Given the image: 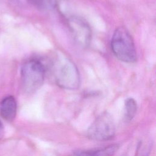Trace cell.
Wrapping results in <instances>:
<instances>
[{
	"label": "cell",
	"instance_id": "6da1fadb",
	"mask_svg": "<svg viewBox=\"0 0 156 156\" xmlns=\"http://www.w3.org/2000/svg\"><path fill=\"white\" fill-rule=\"evenodd\" d=\"M55 83L66 90H76L80 84L79 70L74 63L66 56L58 54L51 66Z\"/></svg>",
	"mask_w": 156,
	"mask_h": 156
},
{
	"label": "cell",
	"instance_id": "8992f818",
	"mask_svg": "<svg viewBox=\"0 0 156 156\" xmlns=\"http://www.w3.org/2000/svg\"><path fill=\"white\" fill-rule=\"evenodd\" d=\"M17 110L16 102L14 97L7 96L0 104V114L5 120L11 121L16 116Z\"/></svg>",
	"mask_w": 156,
	"mask_h": 156
},
{
	"label": "cell",
	"instance_id": "277c9868",
	"mask_svg": "<svg viewBox=\"0 0 156 156\" xmlns=\"http://www.w3.org/2000/svg\"><path fill=\"white\" fill-rule=\"evenodd\" d=\"M115 134V126L113 118L106 112L97 117L87 132L88 138L96 141L109 140Z\"/></svg>",
	"mask_w": 156,
	"mask_h": 156
},
{
	"label": "cell",
	"instance_id": "8fae6325",
	"mask_svg": "<svg viewBox=\"0 0 156 156\" xmlns=\"http://www.w3.org/2000/svg\"><path fill=\"white\" fill-rule=\"evenodd\" d=\"M4 132V126H3V124H2V123L1 122V121H0V139L3 137Z\"/></svg>",
	"mask_w": 156,
	"mask_h": 156
},
{
	"label": "cell",
	"instance_id": "52a82bcc",
	"mask_svg": "<svg viewBox=\"0 0 156 156\" xmlns=\"http://www.w3.org/2000/svg\"><path fill=\"white\" fill-rule=\"evenodd\" d=\"M118 148V144H115L103 148L76 152L74 154L76 156H112L116 152Z\"/></svg>",
	"mask_w": 156,
	"mask_h": 156
},
{
	"label": "cell",
	"instance_id": "5b68a950",
	"mask_svg": "<svg viewBox=\"0 0 156 156\" xmlns=\"http://www.w3.org/2000/svg\"><path fill=\"white\" fill-rule=\"evenodd\" d=\"M68 24L77 44L82 48L88 47L91 40V30L88 23L81 17L73 16L68 18Z\"/></svg>",
	"mask_w": 156,
	"mask_h": 156
},
{
	"label": "cell",
	"instance_id": "7a4b0ae2",
	"mask_svg": "<svg viewBox=\"0 0 156 156\" xmlns=\"http://www.w3.org/2000/svg\"><path fill=\"white\" fill-rule=\"evenodd\" d=\"M111 48L115 57L125 63H134L137 55L133 40L126 29L119 27L115 30L111 40Z\"/></svg>",
	"mask_w": 156,
	"mask_h": 156
},
{
	"label": "cell",
	"instance_id": "3957f363",
	"mask_svg": "<svg viewBox=\"0 0 156 156\" xmlns=\"http://www.w3.org/2000/svg\"><path fill=\"white\" fill-rule=\"evenodd\" d=\"M45 75L43 64L37 59L26 61L21 69V85L27 93H33L43 85Z\"/></svg>",
	"mask_w": 156,
	"mask_h": 156
},
{
	"label": "cell",
	"instance_id": "7c38bea8",
	"mask_svg": "<svg viewBox=\"0 0 156 156\" xmlns=\"http://www.w3.org/2000/svg\"><path fill=\"white\" fill-rule=\"evenodd\" d=\"M10 1L17 4H23V3H24L26 0H10Z\"/></svg>",
	"mask_w": 156,
	"mask_h": 156
},
{
	"label": "cell",
	"instance_id": "ba28073f",
	"mask_svg": "<svg viewBox=\"0 0 156 156\" xmlns=\"http://www.w3.org/2000/svg\"><path fill=\"white\" fill-rule=\"evenodd\" d=\"M137 110L136 102L132 98L126 100L124 103V118L126 121H131L135 116Z\"/></svg>",
	"mask_w": 156,
	"mask_h": 156
},
{
	"label": "cell",
	"instance_id": "9c48e42d",
	"mask_svg": "<svg viewBox=\"0 0 156 156\" xmlns=\"http://www.w3.org/2000/svg\"><path fill=\"white\" fill-rule=\"evenodd\" d=\"M38 7L42 8H49L53 7L55 0H32Z\"/></svg>",
	"mask_w": 156,
	"mask_h": 156
},
{
	"label": "cell",
	"instance_id": "30bf717a",
	"mask_svg": "<svg viewBox=\"0 0 156 156\" xmlns=\"http://www.w3.org/2000/svg\"><path fill=\"white\" fill-rule=\"evenodd\" d=\"M149 150L147 148L143 149L141 151H138V154L136 156H148Z\"/></svg>",
	"mask_w": 156,
	"mask_h": 156
},
{
	"label": "cell",
	"instance_id": "4fadbf2b",
	"mask_svg": "<svg viewBox=\"0 0 156 156\" xmlns=\"http://www.w3.org/2000/svg\"><path fill=\"white\" fill-rule=\"evenodd\" d=\"M73 156H76V155L75 154H74V155H73Z\"/></svg>",
	"mask_w": 156,
	"mask_h": 156
}]
</instances>
